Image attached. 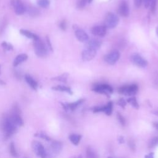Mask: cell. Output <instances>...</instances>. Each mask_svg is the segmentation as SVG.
<instances>
[{
	"label": "cell",
	"mask_w": 158,
	"mask_h": 158,
	"mask_svg": "<svg viewBox=\"0 0 158 158\" xmlns=\"http://www.w3.org/2000/svg\"><path fill=\"white\" fill-rule=\"evenodd\" d=\"M85 101L84 99H81L75 102H73V103H61V105L63 106L64 109L66 110V111H68V110H70V111H74L79 105H80L81 104H82L84 101Z\"/></svg>",
	"instance_id": "2e32d148"
},
{
	"label": "cell",
	"mask_w": 158,
	"mask_h": 158,
	"mask_svg": "<svg viewBox=\"0 0 158 158\" xmlns=\"http://www.w3.org/2000/svg\"><path fill=\"white\" fill-rule=\"evenodd\" d=\"M87 2H88V0H78V2L77 3V8L80 9L84 8L87 5Z\"/></svg>",
	"instance_id": "1f68e13d"
},
{
	"label": "cell",
	"mask_w": 158,
	"mask_h": 158,
	"mask_svg": "<svg viewBox=\"0 0 158 158\" xmlns=\"http://www.w3.org/2000/svg\"><path fill=\"white\" fill-rule=\"evenodd\" d=\"M28 14L32 17H36V16H38V14L40 13L38 9L37 8H36L35 7L28 8Z\"/></svg>",
	"instance_id": "4316f807"
},
{
	"label": "cell",
	"mask_w": 158,
	"mask_h": 158,
	"mask_svg": "<svg viewBox=\"0 0 158 158\" xmlns=\"http://www.w3.org/2000/svg\"><path fill=\"white\" fill-rule=\"evenodd\" d=\"M158 145V137H155L151 138L148 143L149 148H152Z\"/></svg>",
	"instance_id": "f1b7e54d"
},
{
	"label": "cell",
	"mask_w": 158,
	"mask_h": 158,
	"mask_svg": "<svg viewBox=\"0 0 158 158\" xmlns=\"http://www.w3.org/2000/svg\"><path fill=\"white\" fill-rule=\"evenodd\" d=\"M112 102H109L107 103V105L102 107H95L93 109V112H104L106 115H110L112 114Z\"/></svg>",
	"instance_id": "4fadbf2b"
},
{
	"label": "cell",
	"mask_w": 158,
	"mask_h": 158,
	"mask_svg": "<svg viewBox=\"0 0 158 158\" xmlns=\"http://www.w3.org/2000/svg\"><path fill=\"white\" fill-rule=\"evenodd\" d=\"M129 146L130 148L132 150H133V151L135 150V142H134V140H129Z\"/></svg>",
	"instance_id": "f35d334b"
},
{
	"label": "cell",
	"mask_w": 158,
	"mask_h": 158,
	"mask_svg": "<svg viewBox=\"0 0 158 158\" xmlns=\"http://www.w3.org/2000/svg\"><path fill=\"white\" fill-rule=\"evenodd\" d=\"M92 33L97 36H104L106 33V27L105 26H95L91 30Z\"/></svg>",
	"instance_id": "e0dca14e"
},
{
	"label": "cell",
	"mask_w": 158,
	"mask_h": 158,
	"mask_svg": "<svg viewBox=\"0 0 158 158\" xmlns=\"http://www.w3.org/2000/svg\"><path fill=\"white\" fill-rule=\"evenodd\" d=\"M20 33L22 34L24 36H25L26 37H27L28 38H30V39H33V40H36L39 38V36L38 35H36V34L31 32L30 31H28L27 30H24V29H21L20 30Z\"/></svg>",
	"instance_id": "44dd1931"
},
{
	"label": "cell",
	"mask_w": 158,
	"mask_h": 158,
	"mask_svg": "<svg viewBox=\"0 0 158 158\" xmlns=\"http://www.w3.org/2000/svg\"><path fill=\"white\" fill-rule=\"evenodd\" d=\"M92 90L96 93L104 94L107 97H109V94L113 93V88L107 84L97 85L95 86Z\"/></svg>",
	"instance_id": "ba28073f"
},
{
	"label": "cell",
	"mask_w": 158,
	"mask_h": 158,
	"mask_svg": "<svg viewBox=\"0 0 158 158\" xmlns=\"http://www.w3.org/2000/svg\"><path fill=\"white\" fill-rule=\"evenodd\" d=\"M152 2V0H144V5H145V6L146 8H148L150 6V4Z\"/></svg>",
	"instance_id": "60d3db41"
},
{
	"label": "cell",
	"mask_w": 158,
	"mask_h": 158,
	"mask_svg": "<svg viewBox=\"0 0 158 158\" xmlns=\"http://www.w3.org/2000/svg\"><path fill=\"white\" fill-rule=\"evenodd\" d=\"M108 158H112V157H108Z\"/></svg>",
	"instance_id": "f907efd6"
},
{
	"label": "cell",
	"mask_w": 158,
	"mask_h": 158,
	"mask_svg": "<svg viewBox=\"0 0 158 158\" xmlns=\"http://www.w3.org/2000/svg\"><path fill=\"white\" fill-rule=\"evenodd\" d=\"M73 158H82V156H78V157H73Z\"/></svg>",
	"instance_id": "bcb514c9"
},
{
	"label": "cell",
	"mask_w": 158,
	"mask_h": 158,
	"mask_svg": "<svg viewBox=\"0 0 158 158\" xmlns=\"http://www.w3.org/2000/svg\"><path fill=\"white\" fill-rule=\"evenodd\" d=\"M120 58V53L117 51H114L104 56V61L110 65H114Z\"/></svg>",
	"instance_id": "7c38bea8"
},
{
	"label": "cell",
	"mask_w": 158,
	"mask_h": 158,
	"mask_svg": "<svg viewBox=\"0 0 158 158\" xmlns=\"http://www.w3.org/2000/svg\"><path fill=\"white\" fill-rule=\"evenodd\" d=\"M38 5L42 8H47L50 4V0H38Z\"/></svg>",
	"instance_id": "f546056e"
},
{
	"label": "cell",
	"mask_w": 158,
	"mask_h": 158,
	"mask_svg": "<svg viewBox=\"0 0 158 158\" xmlns=\"http://www.w3.org/2000/svg\"><path fill=\"white\" fill-rule=\"evenodd\" d=\"M87 158H99L98 154L91 148H87L86 149Z\"/></svg>",
	"instance_id": "cb8c5ba5"
},
{
	"label": "cell",
	"mask_w": 158,
	"mask_h": 158,
	"mask_svg": "<svg viewBox=\"0 0 158 158\" xmlns=\"http://www.w3.org/2000/svg\"><path fill=\"white\" fill-rule=\"evenodd\" d=\"M52 89L53 90H56V91H60V92H67L68 93H69L70 95H72V92L70 89V88L68 87H66V86H63V85H58L56 87H53L52 88Z\"/></svg>",
	"instance_id": "7402d4cb"
},
{
	"label": "cell",
	"mask_w": 158,
	"mask_h": 158,
	"mask_svg": "<svg viewBox=\"0 0 158 158\" xmlns=\"http://www.w3.org/2000/svg\"><path fill=\"white\" fill-rule=\"evenodd\" d=\"M0 73H1V65H0Z\"/></svg>",
	"instance_id": "681fc988"
},
{
	"label": "cell",
	"mask_w": 158,
	"mask_h": 158,
	"mask_svg": "<svg viewBox=\"0 0 158 158\" xmlns=\"http://www.w3.org/2000/svg\"><path fill=\"white\" fill-rule=\"evenodd\" d=\"M138 90V87L136 84L130 85H125L118 89V92L127 96H133L135 95Z\"/></svg>",
	"instance_id": "8992f818"
},
{
	"label": "cell",
	"mask_w": 158,
	"mask_h": 158,
	"mask_svg": "<svg viewBox=\"0 0 158 158\" xmlns=\"http://www.w3.org/2000/svg\"><path fill=\"white\" fill-rule=\"evenodd\" d=\"M145 158H154V154L152 152L149 153V154L146 155Z\"/></svg>",
	"instance_id": "b9f144b4"
},
{
	"label": "cell",
	"mask_w": 158,
	"mask_h": 158,
	"mask_svg": "<svg viewBox=\"0 0 158 158\" xmlns=\"http://www.w3.org/2000/svg\"><path fill=\"white\" fill-rule=\"evenodd\" d=\"M9 116L11 121L17 126L21 127L24 126V122L21 114V109L17 104H14V106L12 107L11 114Z\"/></svg>",
	"instance_id": "7a4b0ae2"
},
{
	"label": "cell",
	"mask_w": 158,
	"mask_h": 158,
	"mask_svg": "<svg viewBox=\"0 0 158 158\" xmlns=\"http://www.w3.org/2000/svg\"><path fill=\"white\" fill-rule=\"evenodd\" d=\"M118 13H119V14L122 17H127L129 16V13H130L129 7L127 2L126 1L121 2V3L119 5V6H118Z\"/></svg>",
	"instance_id": "9a60e30c"
},
{
	"label": "cell",
	"mask_w": 158,
	"mask_h": 158,
	"mask_svg": "<svg viewBox=\"0 0 158 158\" xmlns=\"http://www.w3.org/2000/svg\"><path fill=\"white\" fill-rule=\"evenodd\" d=\"M118 22H119V19L115 14L108 13L106 16L104 26L108 28H113L118 25Z\"/></svg>",
	"instance_id": "5b68a950"
},
{
	"label": "cell",
	"mask_w": 158,
	"mask_h": 158,
	"mask_svg": "<svg viewBox=\"0 0 158 158\" xmlns=\"http://www.w3.org/2000/svg\"><path fill=\"white\" fill-rule=\"evenodd\" d=\"M92 1H93V0H88V2L89 3H91L92 2Z\"/></svg>",
	"instance_id": "7dc6e473"
},
{
	"label": "cell",
	"mask_w": 158,
	"mask_h": 158,
	"mask_svg": "<svg viewBox=\"0 0 158 158\" xmlns=\"http://www.w3.org/2000/svg\"><path fill=\"white\" fill-rule=\"evenodd\" d=\"M62 149V144L58 141H53L50 145L48 155L49 154L51 157H55L58 155Z\"/></svg>",
	"instance_id": "52a82bcc"
},
{
	"label": "cell",
	"mask_w": 158,
	"mask_h": 158,
	"mask_svg": "<svg viewBox=\"0 0 158 158\" xmlns=\"http://www.w3.org/2000/svg\"><path fill=\"white\" fill-rule=\"evenodd\" d=\"M69 74L67 73H63L59 76L54 77L52 78V80H55V81H57L59 82H67V79L68 77Z\"/></svg>",
	"instance_id": "d4e9b609"
},
{
	"label": "cell",
	"mask_w": 158,
	"mask_h": 158,
	"mask_svg": "<svg viewBox=\"0 0 158 158\" xmlns=\"http://www.w3.org/2000/svg\"><path fill=\"white\" fill-rule=\"evenodd\" d=\"M73 28L75 32V35L78 41L81 42H87L89 40V36L87 33L82 29L78 27L77 25H74Z\"/></svg>",
	"instance_id": "9c48e42d"
},
{
	"label": "cell",
	"mask_w": 158,
	"mask_h": 158,
	"mask_svg": "<svg viewBox=\"0 0 158 158\" xmlns=\"http://www.w3.org/2000/svg\"><path fill=\"white\" fill-rule=\"evenodd\" d=\"M117 119L118 121H119V122L121 123V124L123 126H126V118H124V117L120 114L119 112H118L117 114Z\"/></svg>",
	"instance_id": "d6a6232c"
},
{
	"label": "cell",
	"mask_w": 158,
	"mask_h": 158,
	"mask_svg": "<svg viewBox=\"0 0 158 158\" xmlns=\"http://www.w3.org/2000/svg\"><path fill=\"white\" fill-rule=\"evenodd\" d=\"M156 33H157V36H158V27H157V28H156Z\"/></svg>",
	"instance_id": "c3c4849f"
},
{
	"label": "cell",
	"mask_w": 158,
	"mask_h": 158,
	"mask_svg": "<svg viewBox=\"0 0 158 158\" xmlns=\"http://www.w3.org/2000/svg\"><path fill=\"white\" fill-rule=\"evenodd\" d=\"M32 147L33 152L41 158H47L48 156L47 151L44 146L38 141H33L32 143Z\"/></svg>",
	"instance_id": "277c9868"
},
{
	"label": "cell",
	"mask_w": 158,
	"mask_h": 158,
	"mask_svg": "<svg viewBox=\"0 0 158 158\" xmlns=\"http://www.w3.org/2000/svg\"><path fill=\"white\" fill-rule=\"evenodd\" d=\"M2 47L4 48V50H6V51H11V50H13V47L12 45L9 44V43H8L7 42H3L2 43Z\"/></svg>",
	"instance_id": "836d02e7"
},
{
	"label": "cell",
	"mask_w": 158,
	"mask_h": 158,
	"mask_svg": "<svg viewBox=\"0 0 158 158\" xmlns=\"http://www.w3.org/2000/svg\"><path fill=\"white\" fill-rule=\"evenodd\" d=\"M81 135L77 134H72L69 136V140L75 145H78L81 140Z\"/></svg>",
	"instance_id": "603a6c76"
},
{
	"label": "cell",
	"mask_w": 158,
	"mask_h": 158,
	"mask_svg": "<svg viewBox=\"0 0 158 158\" xmlns=\"http://www.w3.org/2000/svg\"><path fill=\"white\" fill-rule=\"evenodd\" d=\"M153 126L157 130H158V122H154Z\"/></svg>",
	"instance_id": "7bdbcfd3"
},
{
	"label": "cell",
	"mask_w": 158,
	"mask_h": 158,
	"mask_svg": "<svg viewBox=\"0 0 158 158\" xmlns=\"http://www.w3.org/2000/svg\"><path fill=\"white\" fill-rule=\"evenodd\" d=\"M87 48H90L94 50H97L99 49L102 44V42L98 39H92L90 41L87 42Z\"/></svg>",
	"instance_id": "ac0fdd59"
},
{
	"label": "cell",
	"mask_w": 158,
	"mask_h": 158,
	"mask_svg": "<svg viewBox=\"0 0 158 158\" xmlns=\"http://www.w3.org/2000/svg\"><path fill=\"white\" fill-rule=\"evenodd\" d=\"M127 101L129 104H130L134 107H135L136 109H138L139 108V104H138V103L135 97H131V98H129Z\"/></svg>",
	"instance_id": "83f0119b"
},
{
	"label": "cell",
	"mask_w": 158,
	"mask_h": 158,
	"mask_svg": "<svg viewBox=\"0 0 158 158\" xmlns=\"http://www.w3.org/2000/svg\"><path fill=\"white\" fill-rule=\"evenodd\" d=\"M132 62L139 67H145L148 66V62L141 55L137 53H134L131 56Z\"/></svg>",
	"instance_id": "8fae6325"
},
{
	"label": "cell",
	"mask_w": 158,
	"mask_h": 158,
	"mask_svg": "<svg viewBox=\"0 0 158 158\" xmlns=\"http://www.w3.org/2000/svg\"><path fill=\"white\" fill-rule=\"evenodd\" d=\"M119 140H120V143H124V139H123V137H121L120 138V139H119Z\"/></svg>",
	"instance_id": "ee69618b"
},
{
	"label": "cell",
	"mask_w": 158,
	"mask_h": 158,
	"mask_svg": "<svg viewBox=\"0 0 158 158\" xmlns=\"http://www.w3.org/2000/svg\"><path fill=\"white\" fill-rule=\"evenodd\" d=\"M28 58V56L26 54H21L16 56L15 59L14 60L13 65L14 67L19 66L20 64L25 61Z\"/></svg>",
	"instance_id": "d6986e66"
},
{
	"label": "cell",
	"mask_w": 158,
	"mask_h": 158,
	"mask_svg": "<svg viewBox=\"0 0 158 158\" xmlns=\"http://www.w3.org/2000/svg\"><path fill=\"white\" fill-rule=\"evenodd\" d=\"M154 114L155 115H157V116H158V110H157V111H154Z\"/></svg>",
	"instance_id": "f6af8a7d"
},
{
	"label": "cell",
	"mask_w": 158,
	"mask_h": 158,
	"mask_svg": "<svg viewBox=\"0 0 158 158\" xmlns=\"http://www.w3.org/2000/svg\"><path fill=\"white\" fill-rule=\"evenodd\" d=\"M11 4L17 15H22L25 13V6L21 0H11Z\"/></svg>",
	"instance_id": "30bf717a"
},
{
	"label": "cell",
	"mask_w": 158,
	"mask_h": 158,
	"mask_svg": "<svg viewBox=\"0 0 158 158\" xmlns=\"http://www.w3.org/2000/svg\"><path fill=\"white\" fill-rule=\"evenodd\" d=\"M9 152H10L11 154L14 157H17L19 156V154L16 150V146H15L14 143L13 142L11 143V144L9 145Z\"/></svg>",
	"instance_id": "484cf974"
},
{
	"label": "cell",
	"mask_w": 158,
	"mask_h": 158,
	"mask_svg": "<svg viewBox=\"0 0 158 158\" xmlns=\"http://www.w3.org/2000/svg\"><path fill=\"white\" fill-rule=\"evenodd\" d=\"M35 136L40 138H42V139H44V140H45L47 141H50L51 140L50 137H49L45 133L42 132H40L38 133H36L35 135Z\"/></svg>",
	"instance_id": "4dcf8cb0"
},
{
	"label": "cell",
	"mask_w": 158,
	"mask_h": 158,
	"mask_svg": "<svg viewBox=\"0 0 158 158\" xmlns=\"http://www.w3.org/2000/svg\"><path fill=\"white\" fill-rule=\"evenodd\" d=\"M59 27L62 30H66L67 28V22L65 20L62 21L59 24Z\"/></svg>",
	"instance_id": "8d00e7d4"
},
{
	"label": "cell",
	"mask_w": 158,
	"mask_h": 158,
	"mask_svg": "<svg viewBox=\"0 0 158 158\" xmlns=\"http://www.w3.org/2000/svg\"><path fill=\"white\" fill-rule=\"evenodd\" d=\"M46 40H47V44H48V47H49L50 50L51 51H53V47H52V45H51V42H50V38H49L48 36H47V37H46Z\"/></svg>",
	"instance_id": "ab89813d"
},
{
	"label": "cell",
	"mask_w": 158,
	"mask_h": 158,
	"mask_svg": "<svg viewBox=\"0 0 158 158\" xmlns=\"http://www.w3.org/2000/svg\"><path fill=\"white\" fill-rule=\"evenodd\" d=\"M33 41V46L35 54L38 57H45L48 54V50L45 43L40 38L35 40Z\"/></svg>",
	"instance_id": "3957f363"
},
{
	"label": "cell",
	"mask_w": 158,
	"mask_h": 158,
	"mask_svg": "<svg viewBox=\"0 0 158 158\" xmlns=\"http://www.w3.org/2000/svg\"><path fill=\"white\" fill-rule=\"evenodd\" d=\"M25 79L27 83L28 84V85L33 90H36L38 87V84L37 82L34 80V79L29 75H25Z\"/></svg>",
	"instance_id": "ffe728a7"
},
{
	"label": "cell",
	"mask_w": 158,
	"mask_h": 158,
	"mask_svg": "<svg viewBox=\"0 0 158 158\" xmlns=\"http://www.w3.org/2000/svg\"><path fill=\"white\" fill-rule=\"evenodd\" d=\"M144 0H134V4L137 8H140Z\"/></svg>",
	"instance_id": "74e56055"
},
{
	"label": "cell",
	"mask_w": 158,
	"mask_h": 158,
	"mask_svg": "<svg viewBox=\"0 0 158 158\" xmlns=\"http://www.w3.org/2000/svg\"><path fill=\"white\" fill-rule=\"evenodd\" d=\"M117 104L123 107L124 109L125 108V106L126 105V101L124 98H120L117 101Z\"/></svg>",
	"instance_id": "d590c367"
},
{
	"label": "cell",
	"mask_w": 158,
	"mask_h": 158,
	"mask_svg": "<svg viewBox=\"0 0 158 158\" xmlns=\"http://www.w3.org/2000/svg\"><path fill=\"white\" fill-rule=\"evenodd\" d=\"M96 55V51L90 48H86L82 52V57L84 61H90L92 60Z\"/></svg>",
	"instance_id": "5bb4252c"
},
{
	"label": "cell",
	"mask_w": 158,
	"mask_h": 158,
	"mask_svg": "<svg viewBox=\"0 0 158 158\" xmlns=\"http://www.w3.org/2000/svg\"><path fill=\"white\" fill-rule=\"evenodd\" d=\"M17 126L11 121L9 115H5L2 121V129L6 138L13 135L17 130Z\"/></svg>",
	"instance_id": "6da1fadb"
},
{
	"label": "cell",
	"mask_w": 158,
	"mask_h": 158,
	"mask_svg": "<svg viewBox=\"0 0 158 158\" xmlns=\"http://www.w3.org/2000/svg\"><path fill=\"white\" fill-rule=\"evenodd\" d=\"M157 3V0H152L149 6H150V10L152 13H154V11H156Z\"/></svg>",
	"instance_id": "e575fe53"
}]
</instances>
